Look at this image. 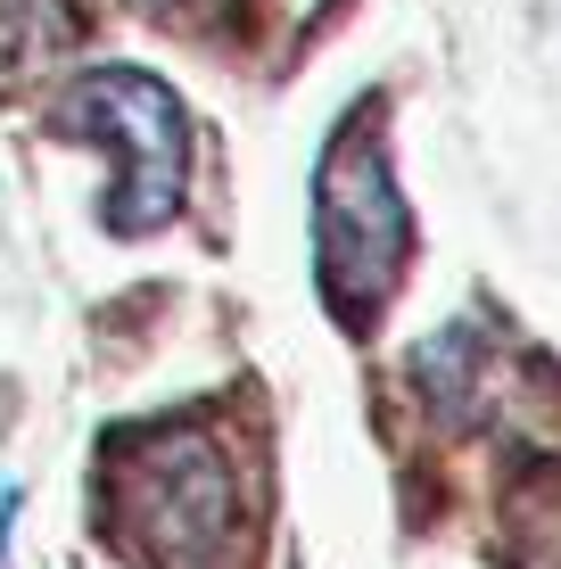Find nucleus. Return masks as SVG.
I'll return each instance as SVG.
<instances>
[{
    "label": "nucleus",
    "mask_w": 561,
    "mask_h": 569,
    "mask_svg": "<svg viewBox=\"0 0 561 569\" xmlns=\"http://www.w3.org/2000/svg\"><path fill=\"white\" fill-rule=\"evenodd\" d=\"M108 528L158 569H223L231 545H240V470L190 421L116 438Z\"/></svg>",
    "instance_id": "nucleus-1"
},
{
    "label": "nucleus",
    "mask_w": 561,
    "mask_h": 569,
    "mask_svg": "<svg viewBox=\"0 0 561 569\" xmlns=\"http://www.w3.org/2000/svg\"><path fill=\"white\" fill-rule=\"evenodd\" d=\"M404 248H413V214L389 173V149L372 132V108L322 149L314 173V264H322V298L347 322H372L380 298L397 289Z\"/></svg>",
    "instance_id": "nucleus-2"
},
{
    "label": "nucleus",
    "mask_w": 561,
    "mask_h": 569,
    "mask_svg": "<svg viewBox=\"0 0 561 569\" xmlns=\"http://www.w3.org/2000/svg\"><path fill=\"white\" fill-rule=\"evenodd\" d=\"M67 124L74 132H100V141L124 157V182H116V223L141 231V223H166L173 199L190 182V124H182V100L141 67H100L74 83L67 100Z\"/></svg>",
    "instance_id": "nucleus-3"
},
{
    "label": "nucleus",
    "mask_w": 561,
    "mask_h": 569,
    "mask_svg": "<svg viewBox=\"0 0 561 569\" xmlns=\"http://www.w3.org/2000/svg\"><path fill=\"white\" fill-rule=\"evenodd\" d=\"M413 380L438 397V413H479V397H488V347H479V330H438L430 347L413 356Z\"/></svg>",
    "instance_id": "nucleus-4"
},
{
    "label": "nucleus",
    "mask_w": 561,
    "mask_h": 569,
    "mask_svg": "<svg viewBox=\"0 0 561 569\" xmlns=\"http://www.w3.org/2000/svg\"><path fill=\"white\" fill-rule=\"evenodd\" d=\"M9 520H17V487L0 496V553H9Z\"/></svg>",
    "instance_id": "nucleus-5"
}]
</instances>
